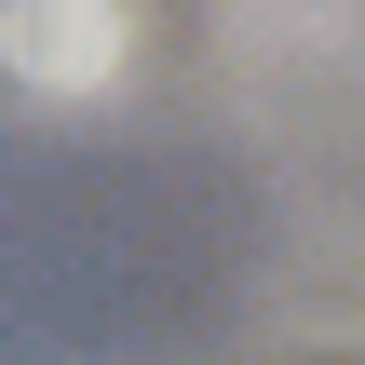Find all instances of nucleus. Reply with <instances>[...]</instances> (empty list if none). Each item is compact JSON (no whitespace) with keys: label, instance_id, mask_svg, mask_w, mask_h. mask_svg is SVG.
Returning a JSON list of instances; mask_svg holds the SVG:
<instances>
[{"label":"nucleus","instance_id":"obj_1","mask_svg":"<svg viewBox=\"0 0 365 365\" xmlns=\"http://www.w3.org/2000/svg\"><path fill=\"white\" fill-rule=\"evenodd\" d=\"M0 68L54 108H95L135 68V0H0Z\"/></svg>","mask_w":365,"mask_h":365},{"label":"nucleus","instance_id":"obj_2","mask_svg":"<svg viewBox=\"0 0 365 365\" xmlns=\"http://www.w3.org/2000/svg\"><path fill=\"white\" fill-rule=\"evenodd\" d=\"M217 27L257 68H339V54H365V0H217Z\"/></svg>","mask_w":365,"mask_h":365}]
</instances>
